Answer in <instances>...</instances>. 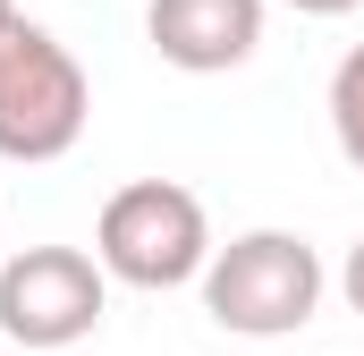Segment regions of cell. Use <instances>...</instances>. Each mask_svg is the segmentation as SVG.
Returning a JSON list of instances; mask_svg holds the SVG:
<instances>
[{
	"mask_svg": "<svg viewBox=\"0 0 364 356\" xmlns=\"http://www.w3.org/2000/svg\"><path fill=\"white\" fill-rule=\"evenodd\" d=\"M296 17H348V9H364V0H288Z\"/></svg>",
	"mask_w": 364,
	"mask_h": 356,
	"instance_id": "ba28073f",
	"label": "cell"
},
{
	"mask_svg": "<svg viewBox=\"0 0 364 356\" xmlns=\"http://www.w3.org/2000/svg\"><path fill=\"white\" fill-rule=\"evenodd\" d=\"M85 119H93V85L77 51L51 26L9 17L0 26V162H60V153H77Z\"/></svg>",
	"mask_w": 364,
	"mask_h": 356,
	"instance_id": "3957f363",
	"label": "cell"
},
{
	"mask_svg": "<svg viewBox=\"0 0 364 356\" xmlns=\"http://www.w3.org/2000/svg\"><path fill=\"white\" fill-rule=\"evenodd\" d=\"M203 288V314L237 340H288L322 314V288L331 271L322 255L296 238V229H246L229 246H212V271L195 280Z\"/></svg>",
	"mask_w": 364,
	"mask_h": 356,
	"instance_id": "6da1fadb",
	"label": "cell"
},
{
	"mask_svg": "<svg viewBox=\"0 0 364 356\" xmlns=\"http://www.w3.org/2000/svg\"><path fill=\"white\" fill-rule=\"evenodd\" d=\"M331 136H339L348 170H364V43L339 51V68H331Z\"/></svg>",
	"mask_w": 364,
	"mask_h": 356,
	"instance_id": "8992f818",
	"label": "cell"
},
{
	"mask_svg": "<svg viewBox=\"0 0 364 356\" xmlns=\"http://www.w3.org/2000/svg\"><path fill=\"white\" fill-rule=\"evenodd\" d=\"M93 263L127 288H186L212 271V212L178 178H127L93 221Z\"/></svg>",
	"mask_w": 364,
	"mask_h": 356,
	"instance_id": "7a4b0ae2",
	"label": "cell"
},
{
	"mask_svg": "<svg viewBox=\"0 0 364 356\" xmlns=\"http://www.w3.org/2000/svg\"><path fill=\"white\" fill-rule=\"evenodd\" d=\"M110 314V271L85 246H17L0 255V340L51 356L102 331Z\"/></svg>",
	"mask_w": 364,
	"mask_h": 356,
	"instance_id": "277c9868",
	"label": "cell"
},
{
	"mask_svg": "<svg viewBox=\"0 0 364 356\" xmlns=\"http://www.w3.org/2000/svg\"><path fill=\"white\" fill-rule=\"evenodd\" d=\"M144 43L186 77H229L263 51V0H153Z\"/></svg>",
	"mask_w": 364,
	"mask_h": 356,
	"instance_id": "5b68a950",
	"label": "cell"
},
{
	"mask_svg": "<svg viewBox=\"0 0 364 356\" xmlns=\"http://www.w3.org/2000/svg\"><path fill=\"white\" fill-rule=\"evenodd\" d=\"M9 17H17V0H0V26H9Z\"/></svg>",
	"mask_w": 364,
	"mask_h": 356,
	"instance_id": "9c48e42d",
	"label": "cell"
},
{
	"mask_svg": "<svg viewBox=\"0 0 364 356\" xmlns=\"http://www.w3.org/2000/svg\"><path fill=\"white\" fill-rule=\"evenodd\" d=\"M339 297H348V305L364 314V238L348 246V263H339Z\"/></svg>",
	"mask_w": 364,
	"mask_h": 356,
	"instance_id": "52a82bcc",
	"label": "cell"
}]
</instances>
